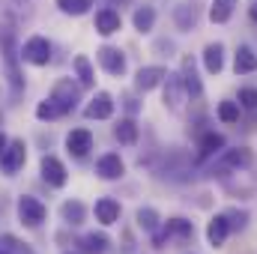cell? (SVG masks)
I'll list each match as a JSON object with an SVG mask.
<instances>
[{
    "instance_id": "obj_1",
    "label": "cell",
    "mask_w": 257,
    "mask_h": 254,
    "mask_svg": "<svg viewBox=\"0 0 257 254\" xmlns=\"http://www.w3.org/2000/svg\"><path fill=\"white\" fill-rule=\"evenodd\" d=\"M75 102H78V84H72V78H63V81L54 84L51 96L45 102H39L36 117L39 120H57V117H63L75 108Z\"/></svg>"
},
{
    "instance_id": "obj_2",
    "label": "cell",
    "mask_w": 257,
    "mask_h": 254,
    "mask_svg": "<svg viewBox=\"0 0 257 254\" xmlns=\"http://www.w3.org/2000/svg\"><path fill=\"white\" fill-rule=\"evenodd\" d=\"M24 159H27L24 141H9V144L3 147V153H0V171H3L6 177H12V174H18V171L24 168Z\"/></svg>"
},
{
    "instance_id": "obj_3",
    "label": "cell",
    "mask_w": 257,
    "mask_h": 254,
    "mask_svg": "<svg viewBox=\"0 0 257 254\" xmlns=\"http://www.w3.org/2000/svg\"><path fill=\"white\" fill-rule=\"evenodd\" d=\"M248 165H251V150L248 147H233V150L218 153V162L212 165V174L215 171H239V168H248Z\"/></svg>"
},
{
    "instance_id": "obj_4",
    "label": "cell",
    "mask_w": 257,
    "mask_h": 254,
    "mask_svg": "<svg viewBox=\"0 0 257 254\" xmlns=\"http://www.w3.org/2000/svg\"><path fill=\"white\" fill-rule=\"evenodd\" d=\"M21 57L33 66H48L51 63V42L45 36H30L21 48Z\"/></svg>"
},
{
    "instance_id": "obj_5",
    "label": "cell",
    "mask_w": 257,
    "mask_h": 254,
    "mask_svg": "<svg viewBox=\"0 0 257 254\" xmlns=\"http://www.w3.org/2000/svg\"><path fill=\"white\" fill-rule=\"evenodd\" d=\"M45 215H48V209H45V203H42V200H36V197H30V194H24V197L18 200V218H21L27 227L42 224V221H45Z\"/></svg>"
},
{
    "instance_id": "obj_6",
    "label": "cell",
    "mask_w": 257,
    "mask_h": 254,
    "mask_svg": "<svg viewBox=\"0 0 257 254\" xmlns=\"http://www.w3.org/2000/svg\"><path fill=\"white\" fill-rule=\"evenodd\" d=\"M96 60L99 66L108 72V75H126V54L120 51V48H114V45H102L99 51H96Z\"/></svg>"
},
{
    "instance_id": "obj_7",
    "label": "cell",
    "mask_w": 257,
    "mask_h": 254,
    "mask_svg": "<svg viewBox=\"0 0 257 254\" xmlns=\"http://www.w3.org/2000/svg\"><path fill=\"white\" fill-rule=\"evenodd\" d=\"M165 75H168L165 66H141L138 75H135V87H138L141 93H150V90H156V87L165 81Z\"/></svg>"
},
{
    "instance_id": "obj_8",
    "label": "cell",
    "mask_w": 257,
    "mask_h": 254,
    "mask_svg": "<svg viewBox=\"0 0 257 254\" xmlns=\"http://www.w3.org/2000/svg\"><path fill=\"white\" fill-rule=\"evenodd\" d=\"M111 114H114V96L105 93V90L96 93V96L90 99V105L84 108V117H87V120H108Z\"/></svg>"
},
{
    "instance_id": "obj_9",
    "label": "cell",
    "mask_w": 257,
    "mask_h": 254,
    "mask_svg": "<svg viewBox=\"0 0 257 254\" xmlns=\"http://www.w3.org/2000/svg\"><path fill=\"white\" fill-rule=\"evenodd\" d=\"M186 102V87H183V78L180 75H165V105L171 111H180Z\"/></svg>"
},
{
    "instance_id": "obj_10",
    "label": "cell",
    "mask_w": 257,
    "mask_h": 254,
    "mask_svg": "<svg viewBox=\"0 0 257 254\" xmlns=\"http://www.w3.org/2000/svg\"><path fill=\"white\" fill-rule=\"evenodd\" d=\"M96 33H102V36H114V33H120V27H123V18H120V12L117 9H111V6H105V9H99L96 12Z\"/></svg>"
},
{
    "instance_id": "obj_11",
    "label": "cell",
    "mask_w": 257,
    "mask_h": 254,
    "mask_svg": "<svg viewBox=\"0 0 257 254\" xmlns=\"http://www.w3.org/2000/svg\"><path fill=\"white\" fill-rule=\"evenodd\" d=\"M66 150L75 156V159H84L90 150H93V135L87 129H72L66 135Z\"/></svg>"
},
{
    "instance_id": "obj_12",
    "label": "cell",
    "mask_w": 257,
    "mask_h": 254,
    "mask_svg": "<svg viewBox=\"0 0 257 254\" xmlns=\"http://www.w3.org/2000/svg\"><path fill=\"white\" fill-rule=\"evenodd\" d=\"M42 180H45L48 186H54V189H63L66 180H69L63 162L54 159V156H45V159H42Z\"/></svg>"
},
{
    "instance_id": "obj_13",
    "label": "cell",
    "mask_w": 257,
    "mask_h": 254,
    "mask_svg": "<svg viewBox=\"0 0 257 254\" xmlns=\"http://www.w3.org/2000/svg\"><path fill=\"white\" fill-rule=\"evenodd\" d=\"M180 78H183L186 96H192V99H200V96H203V84H200V78H197V69H194V60H192V57H183Z\"/></svg>"
},
{
    "instance_id": "obj_14",
    "label": "cell",
    "mask_w": 257,
    "mask_h": 254,
    "mask_svg": "<svg viewBox=\"0 0 257 254\" xmlns=\"http://www.w3.org/2000/svg\"><path fill=\"white\" fill-rule=\"evenodd\" d=\"M96 174H99L102 180H120V177L126 174V165H123V159H120L117 153H105V156L96 162Z\"/></svg>"
},
{
    "instance_id": "obj_15",
    "label": "cell",
    "mask_w": 257,
    "mask_h": 254,
    "mask_svg": "<svg viewBox=\"0 0 257 254\" xmlns=\"http://www.w3.org/2000/svg\"><path fill=\"white\" fill-rule=\"evenodd\" d=\"M197 21H200V9H197L194 3H180V6H174V24H177V30L189 33V30L197 27Z\"/></svg>"
},
{
    "instance_id": "obj_16",
    "label": "cell",
    "mask_w": 257,
    "mask_h": 254,
    "mask_svg": "<svg viewBox=\"0 0 257 254\" xmlns=\"http://www.w3.org/2000/svg\"><path fill=\"white\" fill-rule=\"evenodd\" d=\"M224 150V135L218 132H203L200 141H197V159H209V156H218Z\"/></svg>"
},
{
    "instance_id": "obj_17",
    "label": "cell",
    "mask_w": 257,
    "mask_h": 254,
    "mask_svg": "<svg viewBox=\"0 0 257 254\" xmlns=\"http://www.w3.org/2000/svg\"><path fill=\"white\" fill-rule=\"evenodd\" d=\"M227 236H230V227H227V218H224V212H221V215H215V218L206 224V239H209L212 248H221V245L227 242Z\"/></svg>"
},
{
    "instance_id": "obj_18",
    "label": "cell",
    "mask_w": 257,
    "mask_h": 254,
    "mask_svg": "<svg viewBox=\"0 0 257 254\" xmlns=\"http://www.w3.org/2000/svg\"><path fill=\"white\" fill-rule=\"evenodd\" d=\"M203 69H206L209 75H218V72L224 69V45H221V42H209V45L203 48Z\"/></svg>"
},
{
    "instance_id": "obj_19",
    "label": "cell",
    "mask_w": 257,
    "mask_h": 254,
    "mask_svg": "<svg viewBox=\"0 0 257 254\" xmlns=\"http://www.w3.org/2000/svg\"><path fill=\"white\" fill-rule=\"evenodd\" d=\"M3 63H6V72H9V81H12V87L15 90H21V84H24V78H21V69H18V54H15V45H12V39H6L3 42Z\"/></svg>"
},
{
    "instance_id": "obj_20",
    "label": "cell",
    "mask_w": 257,
    "mask_h": 254,
    "mask_svg": "<svg viewBox=\"0 0 257 254\" xmlns=\"http://www.w3.org/2000/svg\"><path fill=\"white\" fill-rule=\"evenodd\" d=\"M233 72L236 75H251V72H257V54L248 45H239L236 48V54H233Z\"/></svg>"
},
{
    "instance_id": "obj_21",
    "label": "cell",
    "mask_w": 257,
    "mask_h": 254,
    "mask_svg": "<svg viewBox=\"0 0 257 254\" xmlns=\"http://www.w3.org/2000/svg\"><path fill=\"white\" fill-rule=\"evenodd\" d=\"M96 221H102V224H117V218H120V203L114 200V197H102V200H96Z\"/></svg>"
},
{
    "instance_id": "obj_22",
    "label": "cell",
    "mask_w": 257,
    "mask_h": 254,
    "mask_svg": "<svg viewBox=\"0 0 257 254\" xmlns=\"http://www.w3.org/2000/svg\"><path fill=\"white\" fill-rule=\"evenodd\" d=\"M162 230H165V236H177V239H192L194 236V224L189 218H180V215L177 218H168Z\"/></svg>"
},
{
    "instance_id": "obj_23",
    "label": "cell",
    "mask_w": 257,
    "mask_h": 254,
    "mask_svg": "<svg viewBox=\"0 0 257 254\" xmlns=\"http://www.w3.org/2000/svg\"><path fill=\"white\" fill-rule=\"evenodd\" d=\"M138 135H141V129H138V123H135L132 117H123V120L114 126V138H117L120 144H126V147H135V144H138Z\"/></svg>"
},
{
    "instance_id": "obj_24",
    "label": "cell",
    "mask_w": 257,
    "mask_h": 254,
    "mask_svg": "<svg viewBox=\"0 0 257 254\" xmlns=\"http://www.w3.org/2000/svg\"><path fill=\"white\" fill-rule=\"evenodd\" d=\"M132 24H135V30L138 33H150L153 27H156V9L153 6H138L135 9V15H132Z\"/></svg>"
},
{
    "instance_id": "obj_25",
    "label": "cell",
    "mask_w": 257,
    "mask_h": 254,
    "mask_svg": "<svg viewBox=\"0 0 257 254\" xmlns=\"http://www.w3.org/2000/svg\"><path fill=\"white\" fill-rule=\"evenodd\" d=\"M236 3H239V0H212V3H209V21H212V24H224V21H230Z\"/></svg>"
},
{
    "instance_id": "obj_26",
    "label": "cell",
    "mask_w": 257,
    "mask_h": 254,
    "mask_svg": "<svg viewBox=\"0 0 257 254\" xmlns=\"http://www.w3.org/2000/svg\"><path fill=\"white\" fill-rule=\"evenodd\" d=\"M72 69H75V75H78L81 87H93V84H96V72H93V63H90L84 54H78V57L72 60Z\"/></svg>"
},
{
    "instance_id": "obj_27",
    "label": "cell",
    "mask_w": 257,
    "mask_h": 254,
    "mask_svg": "<svg viewBox=\"0 0 257 254\" xmlns=\"http://www.w3.org/2000/svg\"><path fill=\"white\" fill-rule=\"evenodd\" d=\"M138 224H141V230L156 233V230L162 227V215H159L153 206H141V209H138Z\"/></svg>"
},
{
    "instance_id": "obj_28",
    "label": "cell",
    "mask_w": 257,
    "mask_h": 254,
    "mask_svg": "<svg viewBox=\"0 0 257 254\" xmlns=\"http://www.w3.org/2000/svg\"><path fill=\"white\" fill-rule=\"evenodd\" d=\"M81 251L84 254H105L108 251V236L105 233H87L81 239Z\"/></svg>"
},
{
    "instance_id": "obj_29",
    "label": "cell",
    "mask_w": 257,
    "mask_h": 254,
    "mask_svg": "<svg viewBox=\"0 0 257 254\" xmlns=\"http://www.w3.org/2000/svg\"><path fill=\"white\" fill-rule=\"evenodd\" d=\"M239 102H230V99H224V102H218V120L224 123V126H233V123H239Z\"/></svg>"
},
{
    "instance_id": "obj_30",
    "label": "cell",
    "mask_w": 257,
    "mask_h": 254,
    "mask_svg": "<svg viewBox=\"0 0 257 254\" xmlns=\"http://www.w3.org/2000/svg\"><path fill=\"white\" fill-rule=\"evenodd\" d=\"M93 0H57V9L66 15H87Z\"/></svg>"
},
{
    "instance_id": "obj_31",
    "label": "cell",
    "mask_w": 257,
    "mask_h": 254,
    "mask_svg": "<svg viewBox=\"0 0 257 254\" xmlns=\"http://www.w3.org/2000/svg\"><path fill=\"white\" fill-rule=\"evenodd\" d=\"M84 215H87V209H84L81 200H66L63 203V218L69 221V224H81Z\"/></svg>"
},
{
    "instance_id": "obj_32",
    "label": "cell",
    "mask_w": 257,
    "mask_h": 254,
    "mask_svg": "<svg viewBox=\"0 0 257 254\" xmlns=\"http://www.w3.org/2000/svg\"><path fill=\"white\" fill-rule=\"evenodd\" d=\"M224 218H227V227H230V230H242V227L248 224V212H245V209H227Z\"/></svg>"
},
{
    "instance_id": "obj_33",
    "label": "cell",
    "mask_w": 257,
    "mask_h": 254,
    "mask_svg": "<svg viewBox=\"0 0 257 254\" xmlns=\"http://www.w3.org/2000/svg\"><path fill=\"white\" fill-rule=\"evenodd\" d=\"M239 108L254 111L257 108V87H242V90H239Z\"/></svg>"
},
{
    "instance_id": "obj_34",
    "label": "cell",
    "mask_w": 257,
    "mask_h": 254,
    "mask_svg": "<svg viewBox=\"0 0 257 254\" xmlns=\"http://www.w3.org/2000/svg\"><path fill=\"white\" fill-rule=\"evenodd\" d=\"M248 15H251V21L257 24V0H251V6H248Z\"/></svg>"
},
{
    "instance_id": "obj_35",
    "label": "cell",
    "mask_w": 257,
    "mask_h": 254,
    "mask_svg": "<svg viewBox=\"0 0 257 254\" xmlns=\"http://www.w3.org/2000/svg\"><path fill=\"white\" fill-rule=\"evenodd\" d=\"M6 144H9V141H6V135L0 132V153H3V147H6Z\"/></svg>"
},
{
    "instance_id": "obj_36",
    "label": "cell",
    "mask_w": 257,
    "mask_h": 254,
    "mask_svg": "<svg viewBox=\"0 0 257 254\" xmlns=\"http://www.w3.org/2000/svg\"><path fill=\"white\" fill-rule=\"evenodd\" d=\"M0 254H9V251H6V248H0Z\"/></svg>"
}]
</instances>
